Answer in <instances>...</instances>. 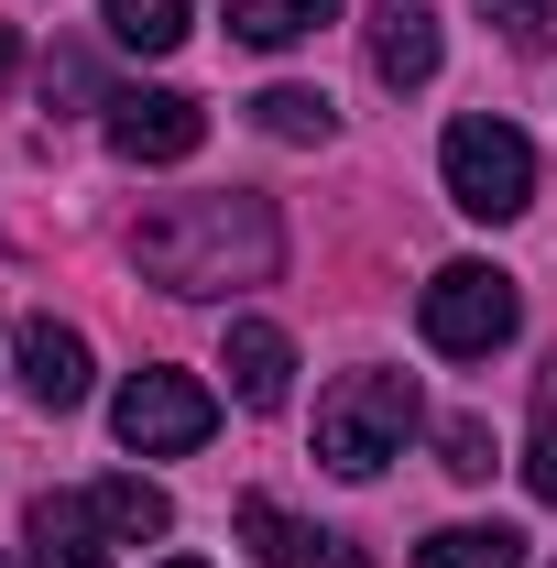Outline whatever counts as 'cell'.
<instances>
[{
  "label": "cell",
  "mask_w": 557,
  "mask_h": 568,
  "mask_svg": "<svg viewBox=\"0 0 557 568\" xmlns=\"http://www.w3.org/2000/svg\"><path fill=\"white\" fill-rule=\"evenodd\" d=\"M132 263L164 295H230V284H274L284 263V219L263 197H164L132 230Z\"/></svg>",
  "instance_id": "6da1fadb"
},
{
  "label": "cell",
  "mask_w": 557,
  "mask_h": 568,
  "mask_svg": "<svg viewBox=\"0 0 557 568\" xmlns=\"http://www.w3.org/2000/svg\"><path fill=\"white\" fill-rule=\"evenodd\" d=\"M405 437H416V383H405V372H350V383L317 394V459H328L340 481L394 470Z\"/></svg>",
  "instance_id": "7a4b0ae2"
},
{
  "label": "cell",
  "mask_w": 557,
  "mask_h": 568,
  "mask_svg": "<svg viewBox=\"0 0 557 568\" xmlns=\"http://www.w3.org/2000/svg\"><path fill=\"white\" fill-rule=\"evenodd\" d=\"M437 175H448V209H470V219H525L536 209V142L514 132V121H492V110L448 121Z\"/></svg>",
  "instance_id": "3957f363"
},
{
  "label": "cell",
  "mask_w": 557,
  "mask_h": 568,
  "mask_svg": "<svg viewBox=\"0 0 557 568\" xmlns=\"http://www.w3.org/2000/svg\"><path fill=\"white\" fill-rule=\"evenodd\" d=\"M416 328H426V351H448V361H492L525 328V295H514L503 263H448V274L416 295Z\"/></svg>",
  "instance_id": "277c9868"
},
{
  "label": "cell",
  "mask_w": 557,
  "mask_h": 568,
  "mask_svg": "<svg viewBox=\"0 0 557 568\" xmlns=\"http://www.w3.org/2000/svg\"><path fill=\"white\" fill-rule=\"evenodd\" d=\"M110 426H121L132 459H186V448H209L219 394L198 383V372H132V383L110 394Z\"/></svg>",
  "instance_id": "5b68a950"
},
{
  "label": "cell",
  "mask_w": 557,
  "mask_h": 568,
  "mask_svg": "<svg viewBox=\"0 0 557 568\" xmlns=\"http://www.w3.org/2000/svg\"><path fill=\"white\" fill-rule=\"evenodd\" d=\"M198 142H209V110L186 88H121L110 99V153L121 164H186Z\"/></svg>",
  "instance_id": "8992f818"
},
{
  "label": "cell",
  "mask_w": 557,
  "mask_h": 568,
  "mask_svg": "<svg viewBox=\"0 0 557 568\" xmlns=\"http://www.w3.org/2000/svg\"><path fill=\"white\" fill-rule=\"evenodd\" d=\"M22 394H33L44 416L88 405V339H77L67 317H22Z\"/></svg>",
  "instance_id": "52a82bcc"
},
{
  "label": "cell",
  "mask_w": 557,
  "mask_h": 568,
  "mask_svg": "<svg viewBox=\"0 0 557 568\" xmlns=\"http://www.w3.org/2000/svg\"><path fill=\"white\" fill-rule=\"evenodd\" d=\"M437 55H448V44H437V11H426V0H372V77H383V88H426Z\"/></svg>",
  "instance_id": "ba28073f"
},
{
  "label": "cell",
  "mask_w": 557,
  "mask_h": 568,
  "mask_svg": "<svg viewBox=\"0 0 557 568\" xmlns=\"http://www.w3.org/2000/svg\"><path fill=\"white\" fill-rule=\"evenodd\" d=\"M22 536H33V568H110V525L88 493H44L22 514Z\"/></svg>",
  "instance_id": "9c48e42d"
},
{
  "label": "cell",
  "mask_w": 557,
  "mask_h": 568,
  "mask_svg": "<svg viewBox=\"0 0 557 568\" xmlns=\"http://www.w3.org/2000/svg\"><path fill=\"white\" fill-rule=\"evenodd\" d=\"M219 372H230V394H241L252 416H274L284 394H295V339H284L274 317H241V328H230V361H219Z\"/></svg>",
  "instance_id": "30bf717a"
},
{
  "label": "cell",
  "mask_w": 557,
  "mask_h": 568,
  "mask_svg": "<svg viewBox=\"0 0 557 568\" xmlns=\"http://www.w3.org/2000/svg\"><path fill=\"white\" fill-rule=\"evenodd\" d=\"M241 547H252L263 568H317V536H306L274 493H241Z\"/></svg>",
  "instance_id": "8fae6325"
},
{
  "label": "cell",
  "mask_w": 557,
  "mask_h": 568,
  "mask_svg": "<svg viewBox=\"0 0 557 568\" xmlns=\"http://www.w3.org/2000/svg\"><path fill=\"white\" fill-rule=\"evenodd\" d=\"M416 568H525V536L514 525H437L416 547Z\"/></svg>",
  "instance_id": "7c38bea8"
},
{
  "label": "cell",
  "mask_w": 557,
  "mask_h": 568,
  "mask_svg": "<svg viewBox=\"0 0 557 568\" xmlns=\"http://www.w3.org/2000/svg\"><path fill=\"white\" fill-rule=\"evenodd\" d=\"M99 525H110V547H142V536H175V503L153 493V481H99Z\"/></svg>",
  "instance_id": "4fadbf2b"
},
{
  "label": "cell",
  "mask_w": 557,
  "mask_h": 568,
  "mask_svg": "<svg viewBox=\"0 0 557 568\" xmlns=\"http://www.w3.org/2000/svg\"><path fill=\"white\" fill-rule=\"evenodd\" d=\"M328 11H340V0H230V33H241V44H306Z\"/></svg>",
  "instance_id": "5bb4252c"
},
{
  "label": "cell",
  "mask_w": 557,
  "mask_h": 568,
  "mask_svg": "<svg viewBox=\"0 0 557 568\" xmlns=\"http://www.w3.org/2000/svg\"><path fill=\"white\" fill-rule=\"evenodd\" d=\"M99 22H110L132 55H175V44H186V0H99Z\"/></svg>",
  "instance_id": "9a60e30c"
},
{
  "label": "cell",
  "mask_w": 557,
  "mask_h": 568,
  "mask_svg": "<svg viewBox=\"0 0 557 568\" xmlns=\"http://www.w3.org/2000/svg\"><path fill=\"white\" fill-rule=\"evenodd\" d=\"M252 121H263L274 142H328V99H317V88H263Z\"/></svg>",
  "instance_id": "2e32d148"
},
{
  "label": "cell",
  "mask_w": 557,
  "mask_h": 568,
  "mask_svg": "<svg viewBox=\"0 0 557 568\" xmlns=\"http://www.w3.org/2000/svg\"><path fill=\"white\" fill-rule=\"evenodd\" d=\"M437 448H448V481H492V426L448 416V426H437Z\"/></svg>",
  "instance_id": "e0dca14e"
},
{
  "label": "cell",
  "mask_w": 557,
  "mask_h": 568,
  "mask_svg": "<svg viewBox=\"0 0 557 568\" xmlns=\"http://www.w3.org/2000/svg\"><path fill=\"white\" fill-rule=\"evenodd\" d=\"M482 22H503L514 44H536V33L557 22V0H482Z\"/></svg>",
  "instance_id": "ac0fdd59"
},
{
  "label": "cell",
  "mask_w": 557,
  "mask_h": 568,
  "mask_svg": "<svg viewBox=\"0 0 557 568\" xmlns=\"http://www.w3.org/2000/svg\"><path fill=\"white\" fill-rule=\"evenodd\" d=\"M525 493L557 514V426H536V448H525Z\"/></svg>",
  "instance_id": "d6986e66"
},
{
  "label": "cell",
  "mask_w": 557,
  "mask_h": 568,
  "mask_svg": "<svg viewBox=\"0 0 557 568\" xmlns=\"http://www.w3.org/2000/svg\"><path fill=\"white\" fill-rule=\"evenodd\" d=\"M99 77H88V55H44V99H88Z\"/></svg>",
  "instance_id": "ffe728a7"
},
{
  "label": "cell",
  "mask_w": 557,
  "mask_h": 568,
  "mask_svg": "<svg viewBox=\"0 0 557 568\" xmlns=\"http://www.w3.org/2000/svg\"><path fill=\"white\" fill-rule=\"evenodd\" d=\"M536 426H557V351H547V394H536Z\"/></svg>",
  "instance_id": "44dd1931"
},
{
  "label": "cell",
  "mask_w": 557,
  "mask_h": 568,
  "mask_svg": "<svg viewBox=\"0 0 557 568\" xmlns=\"http://www.w3.org/2000/svg\"><path fill=\"white\" fill-rule=\"evenodd\" d=\"M11 67H22V44H11V22H0V77H11Z\"/></svg>",
  "instance_id": "7402d4cb"
},
{
  "label": "cell",
  "mask_w": 557,
  "mask_h": 568,
  "mask_svg": "<svg viewBox=\"0 0 557 568\" xmlns=\"http://www.w3.org/2000/svg\"><path fill=\"white\" fill-rule=\"evenodd\" d=\"M164 568H198V558H164Z\"/></svg>",
  "instance_id": "603a6c76"
}]
</instances>
